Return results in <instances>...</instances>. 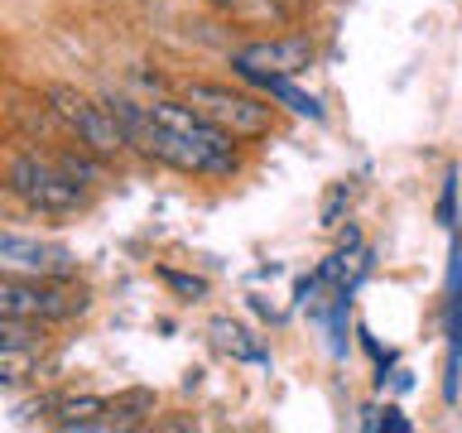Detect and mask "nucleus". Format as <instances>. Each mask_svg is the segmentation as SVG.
<instances>
[{"mask_svg": "<svg viewBox=\"0 0 462 433\" xmlns=\"http://www.w3.org/2000/svg\"><path fill=\"white\" fill-rule=\"evenodd\" d=\"M106 111L116 115L125 144H135L140 154L159 159V164L179 169V173H198V179H226L236 173V140L226 130L208 125L188 101H154L140 106L130 97H106Z\"/></svg>", "mask_w": 462, "mask_h": 433, "instance_id": "1", "label": "nucleus"}, {"mask_svg": "<svg viewBox=\"0 0 462 433\" xmlns=\"http://www.w3.org/2000/svg\"><path fill=\"white\" fill-rule=\"evenodd\" d=\"M87 309L82 289L68 280H34V274H0V318L20 323H68Z\"/></svg>", "mask_w": 462, "mask_h": 433, "instance_id": "2", "label": "nucleus"}, {"mask_svg": "<svg viewBox=\"0 0 462 433\" xmlns=\"http://www.w3.org/2000/svg\"><path fill=\"white\" fill-rule=\"evenodd\" d=\"M5 188L24 207L49 212V216H68L82 207V183L58 164V159H39V154H20L5 173Z\"/></svg>", "mask_w": 462, "mask_h": 433, "instance_id": "3", "label": "nucleus"}, {"mask_svg": "<svg viewBox=\"0 0 462 433\" xmlns=\"http://www.w3.org/2000/svg\"><path fill=\"white\" fill-rule=\"evenodd\" d=\"M183 101L193 106L208 125L226 130L231 140H260L270 135V106L251 92H231L222 82H188Z\"/></svg>", "mask_w": 462, "mask_h": 433, "instance_id": "4", "label": "nucleus"}, {"mask_svg": "<svg viewBox=\"0 0 462 433\" xmlns=\"http://www.w3.org/2000/svg\"><path fill=\"white\" fill-rule=\"evenodd\" d=\"M49 106L92 154L111 159V154L125 150V135H121V125H116V115L106 111V101H92V97L72 92V87H49Z\"/></svg>", "mask_w": 462, "mask_h": 433, "instance_id": "5", "label": "nucleus"}, {"mask_svg": "<svg viewBox=\"0 0 462 433\" xmlns=\"http://www.w3.org/2000/svg\"><path fill=\"white\" fill-rule=\"evenodd\" d=\"M0 274H34V280H72L78 251L49 236H24V231H0Z\"/></svg>", "mask_w": 462, "mask_h": 433, "instance_id": "6", "label": "nucleus"}, {"mask_svg": "<svg viewBox=\"0 0 462 433\" xmlns=\"http://www.w3.org/2000/svg\"><path fill=\"white\" fill-rule=\"evenodd\" d=\"M309 63H313V43L303 34L260 39L231 53V72H270V78H299Z\"/></svg>", "mask_w": 462, "mask_h": 433, "instance_id": "7", "label": "nucleus"}, {"mask_svg": "<svg viewBox=\"0 0 462 433\" xmlns=\"http://www.w3.org/2000/svg\"><path fill=\"white\" fill-rule=\"evenodd\" d=\"M236 78L245 82V87H255L260 97H270L274 106H284V111H294V115H303V121H323V101H318L313 92H303V87L294 82V78H270V72H236Z\"/></svg>", "mask_w": 462, "mask_h": 433, "instance_id": "8", "label": "nucleus"}, {"mask_svg": "<svg viewBox=\"0 0 462 433\" xmlns=\"http://www.w3.org/2000/svg\"><path fill=\"white\" fill-rule=\"evenodd\" d=\"M457 361H462V245H453V274H448V375L443 400H457Z\"/></svg>", "mask_w": 462, "mask_h": 433, "instance_id": "9", "label": "nucleus"}, {"mask_svg": "<svg viewBox=\"0 0 462 433\" xmlns=\"http://www.w3.org/2000/svg\"><path fill=\"white\" fill-rule=\"evenodd\" d=\"M43 342V323H20V318H0V356L34 352Z\"/></svg>", "mask_w": 462, "mask_h": 433, "instance_id": "10", "label": "nucleus"}, {"mask_svg": "<svg viewBox=\"0 0 462 433\" xmlns=\"http://www.w3.org/2000/svg\"><path fill=\"white\" fill-rule=\"evenodd\" d=\"M217 337H222L226 352H236L241 361H270V352L260 342H251V332L236 327V323H217Z\"/></svg>", "mask_w": 462, "mask_h": 433, "instance_id": "11", "label": "nucleus"}, {"mask_svg": "<svg viewBox=\"0 0 462 433\" xmlns=\"http://www.w3.org/2000/svg\"><path fill=\"white\" fill-rule=\"evenodd\" d=\"M361 428H385V433H410V419H404L400 410H395V404H385V410H375V404H371V410H361Z\"/></svg>", "mask_w": 462, "mask_h": 433, "instance_id": "12", "label": "nucleus"}, {"mask_svg": "<svg viewBox=\"0 0 462 433\" xmlns=\"http://www.w3.org/2000/svg\"><path fill=\"white\" fill-rule=\"evenodd\" d=\"M439 222L453 226L457 222V173H448L443 179V198H439Z\"/></svg>", "mask_w": 462, "mask_h": 433, "instance_id": "13", "label": "nucleus"}, {"mask_svg": "<svg viewBox=\"0 0 462 433\" xmlns=\"http://www.w3.org/2000/svg\"><path fill=\"white\" fill-rule=\"evenodd\" d=\"M164 284H173L183 299H202V294H208V280H193V274H179V270H164Z\"/></svg>", "mask_w": 462, "mask_h": 433, "instance_id": "14", "label": "nucleus"}, {"mask_svg": "<svg viewBox=\"0 0 462 433\" xmlns=\"http://www.w3.org/2000/svg\"><path fill=\"white\" fill-rule=\"evenodd\" d=\"M342 207H346V183H342V188H332V198H328V207H323V226H337Z\"/></svg>", "mask_w": 462, "mask_h": 433, "instance_id": "15", "label": "nucleus"}, {"mask_svg": "<svg viewBox=\"0 0 462 433\" xmlns=\"http://www.w3.org/2000/svg\"><path fill=\"white\" fill-rule=\"evenodd\" d=\"M212 5H217V10H241L245 0H212Z\"/></svg>", "mask_w": 462, "mask_h": 433, "instance_id": "16", "label": "nucleus"}]
</instances>
